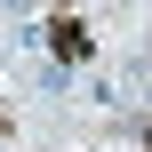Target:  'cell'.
<instances>
[{"label": "cell", "mask_w": 152, "mask_h": 152, "mask_svg": "<svg viewBox=\"0 0 152 152\" xmlns=\"http://www.w3.org/2000/svg\"><path fill=\"white\" fill-rule=\"evenodd\" d=\"M32 88H40V96H72L80 80H72V64H40V72H32Z\"/></svg>", "instance_id": "6da1fadb"}]
</instances>
